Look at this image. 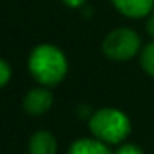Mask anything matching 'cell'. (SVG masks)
Returning a JSON list of instances; mask_svg holds the SVG:
<instances>
[{
    "label": "cell",
    "instance_id": "obj_2",
    "mask_svg": "<svg viewBox=\"0 0 154 154\" xmlns=\"http://www.w3.org/2000/svg\"><path fill=\"white\" fill-rule=\"evenodd\" d=\"M90 129L100 141L116 144L129 134L131 124L124 113L113 108H103L91 116Z\"/></svg>",
    "mask_w": 154,
    "mask_h": 154
},
{
    "label": "cell",
    "instance_id": "obj_5",
    "mask_svg": "<svg viewBox=\"0 0 154 154\" xmlns=\"http://www.w3.org/2000/svg\"><path fill=\"white\" fill-rule=\"evenodd\" d=\"M113 4L123 15L131 18H139L149 15L154 0H113Z\"/></svg>",
    "mask_w": 154,
    "mask_h": 154
},
{
    "label": "cell",
    "instance_id": "obj_1",
    "mask_svg": "<svg viewBox=\"0 0 154 154\" xmlns=\"http://www.w3.org/2000/svg\"><path fill=\"white\" fill-rule=\"evenodd\" d=\"M28 70L38 83L45 86L58 85L65 78L68 63L63 51L53 45H38L28 58Z\"/></svg>",
    "mask_w": 154,
    "mask_h": 154
},
{
    "label": "cell",
    "instance_id": "obj_4",
    "mask_svg": "<svg viewBox=\"0 0 154 154\" xmlns=\"http://www.w3.org/2000/svg\"><path fill=\"white\" fill-rule=\"evenodd\" d=\"M51 103H53V96L47 88H35L27 93L23 100V108L28 114L38 116L50 109Z\"/></svg>",
    "mask_w": 154,
    "mask_h": 154
},
{
    "label": "cell",
    "instance_id": "obj_3",
    "mask_svg": "<svg viewBox=\"0 0 154 154\" xmlns=\"http://www.w3.org/2000/svg\"><path fill=\"white\" fill-rule=\"evenodd\" d=\"M141 38L131 28H116L106 35L103 42V51L108 58L116 61L129 60L137 53Z\"/></svg>",
    "mask_w": 154,
    "mask_h": 154
},
{
    "label": "cell",
    "instance_id": "obj_10",
    "mask_svg": "<svg viewBox=\"0 0 154 154\" xmlns=\"http://www.w3.org/2000/svg\"><path fill=\"white\" fill-rule=\"evenodd\" d=\"M114 154H143V149L134 146V144H124V146H121Z\"/></svg>",
    "mask_w": 154,
    "mask_h": 154
},
{
    "label": "cell",
    "instance_id": "obj_8",
    "mask_svg": "<svg viewBox=\"0 0 154 154\" xmlns=\"http://www.w3.org/2000/svg\"><path fill=\"white\" fill-rule=\"evenodd\" d=\"M141 65L147 75L154 76V42L144 47L143 53H141Z\"/></svg>",
    "mask_w": 154,
    "mask_h": 154
},
{
    "label": "cell",
    "instance_id": "obj_6",
    "mask_svg": "<svg viewBox=\"0 0 154 154\" xmlns=\"http://www.w3.org/2000/svg\"><path fill=\"white\" fill-rule=\"evenodd\" d=\"M30 154H57V139L47 131L33 134L30 139Z\"/></svg>",
    "mask_w": 154,
    "mask_h": 154
},
{
    "label": "cell",
    "instance_id": "obj_11",
    "mask_svg": "<svg viewBox=\"0 0 154 154\" xmlns=\"http://www.w3.org/2000/svg\"><path fill=\"white\" fill-rule=\"evenodd\" d=\"M146 32L154 38V14L149 15V18H147V22H146Z\"/></svg>",
    "mask_w": 154,
    "mask_h": 154
},
{
    "label": "cell",
    "instance_id": "obj_7",
    "mask_svg": "<svg viewBox=\"0 0 154 154\" xmlns=\"http://www.w3.org/2000/svg\"><path fill=\"white\" fill-rule=\"evenodd\" d=\"M68 154H111L109 149L98 139H78Z\"/></svg>",
    "mask_w": 154,
    "mask_h": 154
},
{
    "label": "cell",
    "instance_id": "obj_9",
    "mask_svg": "<svg viewBox=\"0 0 154 154\" xmlns=\"http://www.w3.org/2000/svg\"><path fill=\"white\" fill-rule=\"evenodd\" d=\"M10 76H12V70L8 66V63H5L4 60H0V88L8 83Z\"/></svg>",
    "mask_w": 154,
    "mask_h": 154
},
{
    "label": "cell",
    "instance_id": "obj_12",
    "mask_svg": "<svg viewBox=\"0 0 154 154\" xmlns=\"http://www.w3.org/2000/svg\"><path fill=\"white\" fill-rule=\"evenodd\" d=\"M65 4L68 5V7H80V5H83L85 4V0H63Z\"/></svg>",
    "mask_w": 154,
    "mask_h": 154
}]
</instances>
